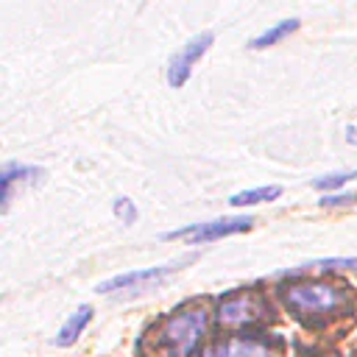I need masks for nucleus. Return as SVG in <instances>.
<instances>
[{
	"label": "nucleus",
	"mask_w": 357,
	"mask_h": 357,
	"mask_svg": "<svg viewBox=\"0 0 357 357\" xmlns=\"http://www.w3.org/2000/svg\"><path fill=\"white\" fill-rule=\"evenodd\" d=\"M204 332H206V310L190 304L162 318L139 346L151 343L153 357H192Z\"/></svg>",
	"instance_id": "f257e3e1"
},
{
	"label": "nucleus",
	"mask_w": 357,
	"mask_h": 357,
	"mask_svg": "<svg viewBox=\"0 0 357 357\" xmlns=\"http://www.w3.org/2000/svg\"><path fill=\"white\" fill-rule=\"evenodd\" d=\"M284 304L296 315H332L349 304V287L335 282H298L290 287H282Z\"/></svg>",
	"instance_id": "f03ea898"
},
{
	"label": "nucleus",
	"mask_w": 357,
	"mask_h": 357,
	"mask_svg": "<svg viewBox=\"0 0 357 357\" xmlns=\"http://www.w3.org/2000/svg\"><path fill=\"white\" fill-rule=\"evenodd\" d=\"M251 218H220V220H209V223H192V226H184V229H176V231H167L165 237L176 240H190V243H209V240H220V237H229V234H240L245 229H251Z\"/></svg>",
	"instance_id": "7ed1b4c3"
},
{
	"label": "nucleus",
	"mask_w": 357,
	"mask_h": 357,
	"mask_svg": "<svg viewBox=\"0 0 357 357\" xmlns=\"http://www.w3.org/2000/svg\"><path fill=\"white\" fill-rule=\"evenodd\" d=\"M268 312V304L257 293H234L220 301L218 307V321L220 326H243L254 324Z\"/></svg>",
	"instance_id": "20e7f679"
},
{
	"label": "nucleus",
	"mask_w": 357,
	"mask_h": 357,
	"mask_svg": "<svg viewBox=\"0 0 357 357\" xmlns=\"http://www.w3.org/2000/svg\"><path fill=\"white\" fill-rule=\"evenodd\" d=\"M212 42H215V33L204 31V33H195L187 45H181L178 53H173V59H170V64H167V84L176 86V89L184 86L187 78H190V73H192V64L209 50Z\"/></svg>",
	"instance_id": "39448f33"
},
{
	"label": "nucleus",
	"mask_w": 357,
	"mask_h": 357,
	"mask_svg": "<svg viewBox=\"0 0 357 357\" xmlns=\"http://www.w3.org/2000/svg\"><path fill=\"white\" fill-rule=\"evenodd\" d=\"M178 265H156V268H145V271H128V273H120L114 279H106L98 284V293H117V290H148L153 284H162Z\"/></svg>",
	"instance_id": "423d86ee"
},
{
	"label": "nucleus",
	"mask_w": 357,
	"mask_h": 357,
	"mask_svg": "<svg viewBox=\"0 0 357 357\" xmlns=\"http://www.w3.org/2000/svg\"><path fill=\"white\" fill-rule=\"evenodd\" d=\"M204 357H279L268 343L248 340V337H229L215 343Z\"/></svg>",
	"instance_id": "0eeeda50"
},
{
	"label": "nucleus",
	"mask_w": 357,
	"mask_h": 357,
	"mask_svg": "<svg viewBox=\"0 0 357 357\" xmlns=\"http://www.w3.org/2000/svg\"><path fill=\"white\" fill-rule=\"evenodd\" d=\"M89 318H92V307H78L67 321H64V326L59 329V335H56V346H73L75 340H78V335L84 332V326L89 324Z\"/></svg>",
	"instance_id": "6e6552de"
},
{
	"label": "nucleus",
	"mask_w": 357,
	"mask_h": 357,
	"mask_svg": "<svg viewBox=\"0 0 357 357\" xmlns=\"http://www.w3.org/2000/svg\"><path fill=\"white\" fill-rule=\"evenodd\" d=\"M42 176V167H28V165H14L8 162L3 167V176H0V184H3V206L11 201V187L14 181H28V178H39Z\"/></svg>",
	"instance_id": "1a4fd4ad"
},
{
	"label": "nucleus",
	"mask_w": 357,
	"mask_h": 357,
	"mask_svg": "<svg viewBox=\"0 0 357 357\" xmlns=\"http://www.w3.org/2000/svg\"><path fill=\"white\" fill-rule=\"evenodd\" d=\"M282 195V187L271 184V187H254V190H243V192H234L229 198L231 206H254V204H265V201H273Z\"/></svg>",
	"instance_id": "9d476101"
},
{
	"label": "nucleus",
	"mask_w": 357,
	"mask_h": 357,
	"mask_svg": "<svg viewBox=\"0 0 357 357\" xmlns=\"http://www.w3.org/2000/svg\"><path fill=\"white\" fill-rule=\"evenodd\" d=\"M298 28V20H282V22H276V25H271L268 31H262L257 39H251V47L254 50H262V47H268V45H276L279 39H284L287 33H293Z\"/></svg>",
	"instance_id": "9b49d317"
},
{
	"label": "nucleus",
	"mask_w": 357,
	"mask_h": 357,
	"mask_svg": "<svg viewBox=\"0 0 357 357\" xmlns=\"http://www.w3.org/2000/svg\"><path fill=\"white\" fill-rule=\"evenodd\" d=\"M349 178H354V173H335V176H324V178H318L315 187H318V190H337V187H343Z\"/></svg>",
	"instance_id": "f8f14e48"
},
{
	"label": "nucleus",
	"mask_w": 357,
	"mask_h": 357,
	"mask_svg": "<svg viewBox=\"0 0 357 357\" xmlns=\"http://www.w3.org/2000/svg\"><path fill=\"white\" fill-rule=\"evenodd\" d=\"M114 215H117L123 223H134L137 209H134V204H131L128 198H117V204H114Z\"/></svg>",
	"instance_id": "ddd939ff"
},
{
	"label": "nucleus",
	"mask_w": 357,
	"mask_h": 357,
	"mask_svg": "<svg viewBox=\"0 0 357 357\" xmlns=\"http://www.w3.org/2000/svg\"><path fill=\"white\" fill-rule=\"evenodd\" d=\"M354 201H357V195H351V192H337V195L321 198V206H349V204H354Z\"/></svg>",
	"instance_id": "4468645a"
},
{
	"label": "nucleus",
	"mask_w": 357,
	"mask_h": 357,
	"mask_svg": "<svg viewBox=\"0 0 357 357\" xmlns=\"http://www.w3.org/2000/svg\"><path fill=\"white\" fill-rule=\"evenodd\" d=\"M315 268H357V257H349V259H343V257H337V259H318Z\"/></svg>",
	"instance_id": "2eb2a0df"
}]
</instances>
